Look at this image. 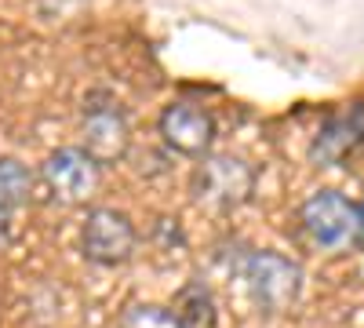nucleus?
Returning a JSON list of instances; mask_svg holds the SVG:
<instances>
[{"instance_id":"obj_5","label":"nucleus","mask_w":364,"mask_h":328,"mask_svg":"<svg viewBox=\"0 0 364 328\" xmlns=\"http://www.w3.org/2000/svg\"><path fill=\"white\" fill-rule=\"evenodd\" d=\"M41 186L51 204H87L99 190V164L80 146H63L41 164Z\"/></svg>"},{"instance_id":"obj_9","label":"nucleus","mask_w":364,"mask_h":328,"mask_svg":"<svg viewBox=\"0 0 364 328\" xmlns=\"http://www.w3.org/2000/svg\"><path fill=\"white\" fill-rule=\"evenodd\" d=\"M37 179L18 157H0V208L4 212H15L22 208L29 197H33Z\"/></svg>"},{"instance_id":"obj_2","label":"nucleus","mask_w":364,"mask_h":328,"mask_svg":"<svg viewBox=\"0 0 364 328\" xmlns=\"http://www.w3.org/2000/svg\"><path fill=\"white\" fill-rule=\"evenodd\" d=\"M193 201L208 212H233L255 194V168L233 154H208L193 171Z\"/></svg>"},{"instance_id":"obj_11","label":"nucleus","mask_w":364,"mask_h":328,"mask_svg":"<svg viewBox=\"0 0 364 328\" xmlns=\"http://www.w3.org/2000/svg\"><path fill=\"white\" fill-rule=\"evenodd\" d=\"M120 328H182V321L168 310V307H154V303H135L120 317Z\"/></svg>"},{"instance_id":"obj_4","label":"nucleus","mask_w":364,"mask_h":328,"mask_svg":"<svg viewBox=\"0 0 364 328\" xmlns=\"http://www.w3.org/2000/svg\"><path fill=\"white\" fill-rule=\"evenodd\" d=\"M80 150L95 161L99 168L120 164L132 150V121L124 106L113 95L95 92L84 99V117H80Z\"/></svg>"},{"instance_id":"obj_7","label":"nucleus","mask_w":364,"mask_h":328,"mask_svg":"<svg viewBox=\"0 0 364 328\" xmlns=\"http://www.w3.org/2000/svg\"><path fill=\"white\" fill-rule=\"evenodd\" d=\"M157 132L164 139V146L178 157H190V161H200L211 154V146H215V117H211L204 106L197 102H168L161 110V121H157Z\"/></svg>"},{"instance_id":"obj_8","label":"nucleus","mask_w":364,"mask_h":328,"mask_svg":"<svg viewBox=\"0 0 364 328\" xmlns=\"http://www.w3.org/2000/svg\"><path fill=\"white\" fill-rule=\"evenodd\" d=\"M360 146H364V99L336 110L321 125V132L310 142V161L317 168H336Z\"/></svg>"},{"instance_id":"obj_3","label":"nucleus","mask_w":364,"mask_h":328,"mask_svg":"<svg viewBox=\"0 0 364 328\" xmlns=\"http://www.w3.org/2000/svg\"><path fill=\"white\" fill-rule=\"evenodd\" d=\"M240 277H245V288L252 295L255 310L262 314H284L291 310V303L302 292V266L281 252H252L245 263H240Z\"/></svg>"},{"instance_id":"obj_6","label":"nucleus","mask_w":364,"mask_h":328,"mask_svg":"<svg viewBox=\"0 0 364 328\" xmlns=\"http://www.w3.org/2000/svg\"><path fill=\"white\" fill-rule=\"evenodd\" d=\"M135 223L117 208H91L80 230V252L95 266H120L135 255Z\"/></svg>"},{"instance_id":"obj_13","label":"nucleus","mask_w":364,"mask_h":328,"mask_svg":"<svg viewBox=\"0 0 364 328\" xmlns=\"http://www.w3.org/2000/svg\"><path fill=\"white\" fill-rule=\"evenodd\" d=\"M360 216H364V201H360Z\"/></svg>"},{"instance_id":"obj_12","label":"nucleus","mask_w":364,"mask_h":328,"mask_svg":"<svg viewBox=\"0 0 364 328\" xmlns=\"http://www.w3.org/2000/svg\"><path fill=\"white\" fill-rule=\"evenodd\" d=\"M8 230H11V212H4V208H0V245L8 241Z\"/></svg>"},{"instance_id":"obj_1","label":"nucleus","mask_w":364,"mask_h":328,"mask_svg":"<svg viewBox=\"0 0 364 328\" xmlns=\"http://www.w3.org/2000/svg\"><path fill=\"white\" fill-rule=\"evenodd\" d=\"M299 226L306 233V241L321 252H350L364 245V216L360 204H353L339 190H317L302 201L299 208Z\"/></svg>"},{"instance_id":"obj_10","label":"nucleus","mask_w":364,"mask_h":328,"mask_svg":"<svg viewBox=\"0 0 364 328\" xmlns=\"http://www.w3.org/2000/svg\"><path fill=\"white\" fill-rule=\"evenodd\" d=\"M171 314L182 321V328H215V303H211V292L200 281H190L178 292Z\"/></svg>"}]
</instances>
